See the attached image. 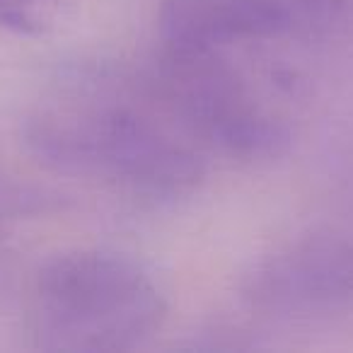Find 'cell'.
I'll list each match as a JSON object with an SVG mask.
<instances>
[{"label": "cell", "mask_w": 353, "mask_h": 353, "mask_svg": "<svg viewBox=\"0 0 353 353\" xmlns=\"http://www.w3.org/2000/svg\"><path fill=\"white\" fill-rule=\"evenodd\" d=\"M242 298L269 314H319L353 305V235L314 232L259 259Z\"/></svg>", "instance_id": "obj_4"}, {"label": "cell", "mask_w": 353, "mask_h": 353, "mask_svg": "<svg viewBox=\"0 0 353 353\" xmlns=\"http://www.w3.org/2000/svg\"><path fill=\"white\" fill-rule=\"evenodd\" d=\"M165 317L155 279L126 254L73 250L37 269L30 334L46 351H128L155 336Z\"/></svg>", "instance_id": "obj_1"}, {"label": "cell", "mask_w": 353, "mask_h": 353, "mask_svg": "<svg viewBox=\"0 0 353 353\" xmlns=\"http://www.w3.org/2000/svg\"><path fill=\"white\" fill-rule=\"evenodd\" d=\"M37 157L61 172L94 174L152 201L189 196L206 167L192 145L126 107L90 114H41L25 128Z\"/></svg>", "instance_id": "obj_2"}, {"label": "cell", "mask_w": 353, "mask_h": 353, "mask_svg": "<svg viewBox=\"0 0 353 353\" xmlns=\"http://www.w3.org/2000/svg\"><path fill=\"white\" fill-rule=\"evenodd\" d=\"M160 37L174 49H221L232 41L305 37V0H160Z\"/></svg>", "instance_id": "obj_5"}, {"label": "cell", "mask_w": 353, "mask_h": 353, "mask_svg": "<svg viewBox=\"0 0 353 353\" xmlns=\"http://www.w3.org/2000/svg\"><path fill=\"white\" fill-rule=\"evenodd\" d=\"M152 90L184 131L221 155L274 160L290 145V131L252 99L218 49L165 46Z\"/></svg>", "instance_id": "obj_3"}, {"label": "cell", "mask_w": 353, "mask_h": 353, "mask_svg": "<svg viewBox=\"0 0 353 353\" xmlns=\"http://www.w3.org/2000/svg\"><path fill=\"white\" fill-rule=\"evenodd\" d=\"M307 39L327 37L353 22V0H305Z\"/></svg>", "instance_id": "obj_8"}, {"label": "cell", "mask_w": 353, "mask_h": 353, "mask_svg": "<svg viewBox=\"0 0 353 353\" xmlns=\"http://www.w3.org/2000/svg\"><path fill=\"white\" fill-rule=\"evenodd\" d=\"M65 196L54 189L17 182L0 176V221L3 218H34L49 216L65 206Z\"/></svg>", "instance_id": "obj_6"}, {"label": "cell", "mask_w": 353, "mask_h": 353, "mask_svg": "<svg viewBox=\"0 0 353 353\" xmlns=\"http://www.w3.org/2000/svg\"><path fill=\"white\" fill-rule=\"evenodd\" d=\"M63 0H0V27L22 37L49 34L61 17Z\"/></svg>", "instance_id": "obj_7"}]
</instances>
